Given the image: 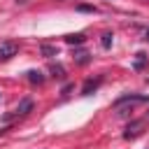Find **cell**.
Returning a JSON list of instances; mask_svg holds the SVG:
<instances>
[{"mask_svg": "<svg viewBox=\"0 0 149 149\" xmlns=\"http://www.w3.org/2000/svg\"><path fill=\"white\" fill-rule=\"evenodd\" d=\"M142 128H144V119H137V121L128 123V128H126L123 137H126V140H130V137H137V135L142 133Z\"/></svg>", "mask_w": 149, "mask_h": 149, "instance_id": "2", "label": "cell"}, {"mask_svg": "<svg viewBox=\"0 0 149 149\" xmlns=\"http://www.w3.org/2000/svg\"><path fill=\"white\" fill-rule=\"evenodd\" d=\"M51 72H54V77H63V68H61V65H54Z\"/></svg>", "mask_w": 149, "mask_h": 149, "instance_id": "11", "label": "cell"}, {"mask_svg": "<svg viewBox=\"0 0 149 149\" xmlns=\"http://www.w3.org/2000/svg\"><path fill=\"white\" fill-rule=\"evenodd\" d=\"M144 40H147V42H149V30H147V33H144Z\"/></svg>", "mask_w": 149, "mask_h": 149, "instance_id": "14", "label": "cell"}, {"mask_svg": "<svg viewBox=\"0 0 149 149\" xmlns=\"http://www.w3.org/2000/svg\"><path fill=\"white\" fill-rule=\"evenodd\" d=\"M28 81H33V84H42V81H44V74H42L40 70H30V72H28Z\"/></svg>", "mask_w": 149, "mask_h": 149, "instance_id": "6", "label": "cell"}, {"mask_svg": "<svg viewBox=\"0 0 149 149\" xmlns=\"http://www.w3.org/2000/svg\"><path fill=\"white\" fill-rule=\"evenodd\" d=\"M98 84H100V79H88V81L84 84V88H81V95H91V91H95Z\"/></svg>", "mask_w": 149, "mask_h": 149, "instance_id": "5", "label": "cell"}, {"mask_svg": "<svg viewBox=\"0 0 149 149\" xmlns=\"http://www.w3.org/2000/svg\"><path fill=\"white\" fill-rule=\"evenodd\" d=\"M77 61H79V63H86V61H88V54H84V51L77 54Z\"/></svg>", "mask_w": 149, "mask_h": 149, "instance_id": "12", "label": "cell"}, {"mask_svg": "<svg viewBox=\"0 0 149 149\" xmlns=\"http://www.w3.org/2000/svg\"><path fill=\"white\" fill-rule=\"evenodd\" d=\"M30 109H33V100H30V98H23V100L16 105V109H14V116H26Z\"/></svg>", "mask_w": 149, "mask_h": 149, "instance_id": "4", "label": "cell"}, {"mask_svg": "<svg viewBox=\"0 0 149 149\" xmlns=\"http://www.w3.org/2000/svg\"><path fill=\"white\" fill-rule=\"evenodd\" d=\"M79 9H81V12H95V9H93V7H88V5H81Z\"/></svg>", "mask_w": 149, "mask_h": 149, "instance_id": "13", "label": "cell"}, {"mask_svg": "<svg viewBox=\"0 0 149 149\" xmlns=\"http://www.w3.org/2000/svg\"><path fill=\"white\" fill-rule=\"evenodd\" d=\"M65 42H68V44H81V42H84V35H81V33H77V35H68Z\"/></svg>", "mask_w": 149, "mask_h": 149, "instance_id": "8", "label": "cell"}, {"mask_svg": "<svg viewBox=\"0 0 149 149\" xmlns=\"http://www.w3.org/2000/svg\"><path fill=\"white\" fill-rule=\"evenodd\" d=\"M112 37H114L112 33H105V35H102V49H109V47H112Z\"/></svg>", "mask_w": 149, "mask_h": 149, "instance_id": "10", "label": "cell"}, {"mask_svg": "<svg viewBox=\"0 0 149 149\" xmlns=\"http://www.w3.org/2000/svg\"><path fill=\"white\" fill-rule=\"evenodd\" d=\"M144 63H147V56L144 54H135V70H140V68H144Z\"/></svg>", "mask_w": 149, "mask_h": 149, "instance_id": "9", "label": "cell"}, {"mask_svg": "<svg viewBox=\"0 0 149 149\" xmlns=\"http://www.w3.org/2000/svg\"><path fill=\"white\" fill-rule=\"evenodd\" d=\"M40 51H42L47 58H51V56H56V54H58V51H56V47H51V44H42V47H40Z\"/></svg>", "mask_w": 149, "mask_h": 149, "instance_id": "7", "label": "cell"}, {"mask_svg": "<svg viewBox=\"0 0 149 149\" xmlns=\"http://www.w3.org/2000/svg\"><path fill=\"white\" fill-rule=\"evenodd\" d=\"M16 54H19V44H14V42H2L0 44V61H9Z\"/></svg>", "mask_w": 149, "mask_h": 149, "instance_id": "1", "label": "cell"}, {"mask_svg": "<svg viewBox=\"0 0 149 149\" xmlns=\"http://www.w3.org/2000/svg\"><path fill=\"white\" fill-rule=\"evenodd\" d=\"M149 100V95H121L116 102H114V107H121V105H126V102H147Z\"/></svg>", "mask_w": 149, "mask_h": 149, "instance_id": "3", "label": "cell"}]
</instances>
